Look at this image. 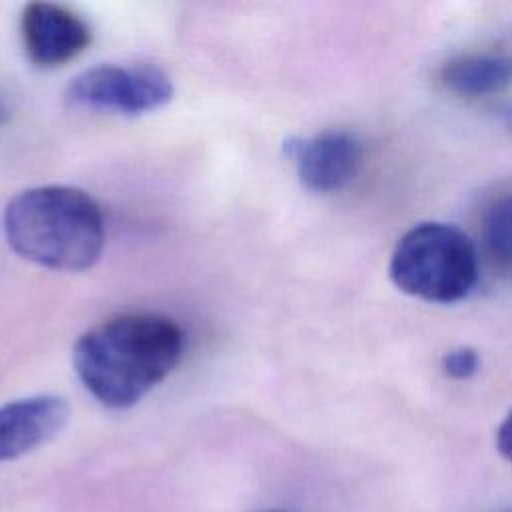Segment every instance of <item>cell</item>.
Segmentation results:
<instances>
[{
    "instance_id": "obj_1",
    "label": "cell",
    "mask_w": 512,
    "mask_h": 512,
    "mask_svg": "<svg viewBox=\"0 0 512 512\" xmlns=\"http://www.w3.org/2000/svg\"><path fill=\"white\" fill-rule=\"evenodd\" d=\"M184 342L180 324L170 316L122 312L80 334L72 362L100 404L130 408L178 366Z\"/></svg>"
},
{
    "instance_id": "obj_2",
    "label": "cell",
    "mask_w": 512,
    "mask_h": 512,
    "mask_svg": "<svg viewBox=\"0 0 512 512\" xmlns=\"http://www.w3.org/2000/svg\"><path fill=\"white\" fill-rule=\"evenodd\" d=\"M10 248L38 266L80 272L98 262L106 242L98 202L74 186H36L16 194L4 208Z\"/></svg>"
},
{
    "instance_id": "obj_3",
    "label": "cell",
    "mask_w": 512,
    "mask_h": 512,
    "mask_svg": "<svg viewBox=\"0 0 512 512\" xmlns=\"http://www.w3.org/2000/svg\"><path fill=\"white\" fill-rule=\"evenodd\" d=\"M388 274L398 290L438 304L466 298L478 282V254L464 230L420 222L394 246Z\"/></svg>"
},
{
    "instance_id": "obj_4",
    "label": "cell",
    "mask_w": 512,
    "mask_h": 512,
    "mask_svg": "<svg viewBox=\"0 0 512 512\" xmlns=\"http://www.w3.org/2000/svg\"><path fill=\"white\" fill-rule=\"evenodd\" d=\"M174 86L156 66L102 64L80 72L66 88V100L78 108L128 116L146 114L170 102Z\"/></svg>"
},
{
    "instance_id": "obj_5",
    "label": "cell",
    "mask_w": 512,
    "mask_h": 512,
    "mask_svg": "<svg viewBox=\"0 0 512 512\" xmlns=\"http://www.w3.org/2000/svg\"><path fill=\"white\" fill-rule=\"evenodd\" d=\"M20 36L28 60L40 68H58L92 44L88 22L66 6L30 2L20 16Z\"/></svg>"
},
{
    "instance_id": "obj_6",
    "label": "cell",
    "mask_w": 512,
    "mask_h": 512,
    "mask_svg": "<svg viewBox=\"0 0 512 512\" xmlns=\"http://www.w3.org/2000/svg\"><path fill=\"white\" fill-rule=\"evenodd\" d=\"M300 182L312 192L346 188L362 170L364 148L344 130H326L310 138H292L284 144Z\"/></svg>"
},
{
    "instance_id": "obj_7",
    "label": "cell",
    "mask_w": 512,
    "mask_h": 512,
    "mask_svg": "<svg viewBox=\"0 0 512 512\" xmlns=\"http://www.w3.org/2000/svg\"><path fill=\"white\" fill-rule=\"evenodd\" d=\"M68 416V402L54 394L28 396L0 406V462L20 458L52 440Z\"/></svg>"
},
{
    "instance_id": "obj_8",
    "label": "cell",
    "mask_w": 512,
    "mask_h": 512,
    "mask_svg": "<svg viewBox=\"0 0 512 512\" xmlns=\"http://www.w3.org/2000/svg\"><path fill=\"white\" fill-rule=\"evenodd\" d=\"M442 82L450 92L466 98L498 94L512 84V56L502 52L456 56L444 64Z\"/></svg>"
},
{
    "instance_id": "obj_9",
    "label": "cell",
    "mask_w": 512,
    "mask_h": 512,
    "mask_svg": "<svg viewBox=\"0 0 512 512\" xmlns=\"http://www.w3.org/2000/svg\"><path fill=\"white\" fill-rule=\"evenodd\" d=\"M482 236L490 256L512 270V192L498 196L484 212Z\"/></svg>"
},
{
    "instance_id": "obj_10",
    "label": "cell",
    "mask_w": 512,
    "mask_h": 512,
    "mask_svg": "<svg viewBox=\"0 0 512 512\" xmlns=\"http://www.w3.org/2000/svg\"><path fill=\"white\" fill-rule=\"evenodd\" d=\"M478 366H480V358H478L476 350L466 348V346L454 348V350L446 352L442 358L444 372L456 380L470 378L478 370Z\"/></svg>"
},
{
    "instance_id": "obj_11",
    "label": "cell",
    "mask_w": 512,
    "mask_h": 512,
    "mask_svg": "<svg viewBox=\"0 0 512 512\" xmlns=\"http://www.w3.org/2000/svg\"><path fill=\"white\" fill-rule=\"evenodd\" d=\"M496 446L504 458L512 460V410L506 414V418L498 426Z\"/></svg>"
},
{
    "instance_id": "obj_12",
    "label": "cell",
    "mask_w": 512,
    "mask_h": 512,
    "mask_svg": "<svg viewBox=\"0 0 512 512\" xmlns=\"http://www.w3.org/2000/svg\"><path fill=\"white\" fill-rule=\"evenodd\" d=\"M6 120H8V108H6L4 100L0 98V126H2Z\"/></svg>"
},
{
    "instance_id": "obj_13",
    "label": "cell",
    "mask_w": 512,
    "mask_h": 512,
    "mask_svg": "<svg viewBox=\"0 0 512 512\" xmlns=\"http://www.w3.org/2000/svg\"><path fill=\"white\" fill-rule=\"evenodd\" d=\"M490 512H512V508H496V510H490Z\"/></svg>"
},
{
    "instance_id": "obj_14",
    "label": "cell",
    "mask_w": 512,
    "mask_h": 512,
    "mask_svg": "<svg viewBox=\"0 0 512 512\" xmlns=\"http://www.w3.org/2000/svg\"><path fill=\"white\" fill-rule=\"evenodd\" d=\"M268 512H284V510H268Z\"/></svg>"
}]
</instances>
